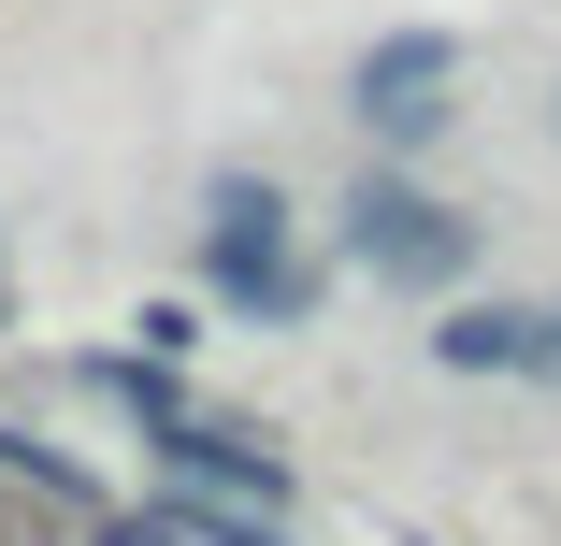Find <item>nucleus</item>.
I'll return each instance as SVG.
<instances>
[{"label":"nucleus","mask_w":561,"mask_h":546,"mask_svg":"<svg viewBox=\"0 0 561 546\" xmlns=\"http://www.w3.org/2000/svg\"><path fill=\"white\" fill-rule=\"evenodd\" d=\"M202 274H216V302H245V316H274V332H302L317 316V274H302V245H288V201L274 187H216V216H202Z\"/></svg>","instance_id":"obj_1"},{"label":"nucleus","mask_w":561,"mask_h":546,"mask_svg":"<svg viewBox=\"0 0 561 546\" xmlns=\"http://www.w3.org/2000/svg\"><path fill=\"white\" fill-rule=\"evenodd\" d=\"M346 259L389 274V288H461V274H476V216H461V201H432V187H389V173H375V187L346 201Z\"/></svg>","instance_id":"obj_2"},{"label":"nucleus","mask_w":561,"mask_h":546,"mask_svg":"<svg viewBox=\"0 0 561 546\" xmlns=\"http://www.w3.org/2000/svg\"><path fill=\"white\" fill-rule=\"evenodd\" d=\"M446 72H461V44H446V30H403V44H375V58H360V130H389V144H432V130H446Z\"/></svg>","instance_id":"obj_3"},{"label":"nucleus","mask_w":561,"mask_h":546,"mask_svg":"<svg viewBox=\"0 0 561 546\" xmlns=\"http://www.w3.org/2000/svg\"><path fill=\"white\" fill-rule=\"evenodd\" d=\"M159 461L202 503H288V461L260 446V431H231V417H159Z\"/></svg>","instance_id":"obj_4"},{"label":"nucleus","mask_w":561,"mask_h":546,"mask_svg":"<svg viewBox=\"0 0 561 546\" xmlns=\"http://www.w3.org/2000/svg\"><path fill=\"white\" fill-rule=\"evenodd\" d=\"M446 374H561V302H461L432 332Z\"/></svg>","instance_id":"obj_5"}]
</instances>
